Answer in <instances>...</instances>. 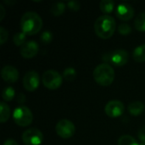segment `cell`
<instances>
[{"instance_id": "1", "label": "cell", "mask_w": 145, "mask_h": 145, "mask_svg": "<svg viewBox=\"0 0 145 145\" xmlns=\"http://www.w3.org/2000/svg\"><path fill=\"white\" fill-rule=\"evenodd\" d=\"M116 23L115 19L110 14L99 16L94 23V31L98 37L103 39L111 37L116 31Z\"/></svg>"}, {"instance_id": "2", "label": "cell", "mask_w": 145, "mask_h": 145, "mask_svg": "<svg viewBox=\"0 0 145 145\" xmlns=\"http://www.w3.org/2000/svg\"><path fill=\"white\" fill-rule=\"evenodd\" d=\"M42 26V20L38 14L33 11L25 13L20 20L21 31L26 35H34L40 31Z\"/></svg>"}, {"instance_id": "3", "label": "cell", "mask_w": 145, "mask_h": 145, "mask_svg": "<svg viewBox=\"0 0 145 145\" xmlns=\"http://www.w3.org/2000/svg\"><path fill=\"white\" fill-rule=\"evenodd\" d=\"M93 79L95 82L103 86H110L115 80V71L114 69L107 63L99 65L93 71Z\"/></svg>"}, {"instance_id": "4", "label": "cell", "mask_w": 145, "mask_h": 145, "mask_svg": "<svg viewBox=\"0 0 145 145\" xmlns=\"http://www.w3.org/2000/svg\"><path fill=\"white\" fill-rule=\"evenodd\" d=\"M102 59L105 62L112 64L116 66H123L128 62L129 54L125 49H116L104 54Z\"/></svg>"}, {"instance_id": "5", "label": "cell", "mask_w": 145, "mask_h": 145, "mask_svg": "<svg viewBox=\"0 0 145 145\" xmlns=\"http://www.w3.org/2000/svg\"><path fill=\"white\" fill-rule=\"evenodd\" d=\"M42 82L44 87L48 89L55 90L62 85L63 76L54 70H48L43 73Z\"/></svg>"}, {"instance_id": "6", "label": "cell", "mask_w": 145, "mask_h": 145, "mask_svg": "<svg viewBox=\"0 0 145 145\" xmlns=\"http://www.w3.org/2000/svg\"><path fill=\"white\" fill-rule=\"evenodd\" d=\"M14 122L20 127H27L33 121V115L31 110L25 106L17 107L13 113Z\"/></svg>"}, {"instance_id": "7", "label": "cell", "mask_w": 145, "mask_h": 145, "mask_svg": "<svg viewBox=\"0 0 145 145\" xmlns=\"http://www.w3.org/2000/svg\"><path fill=\"white\" fill-rule=\"evenodd\" d=\"M57 134L62 138H70L76 133V127L70 120L63 119L58 121L55 127Z\"/></svg>"}, {"instance_id": "8", "label": "cell", "mask_w": 145, "mask_h": 145, "mask_svg": "<svg viewBox=\"0 0 145 145\" xmlns=\"http://www.w3.org/2000/svg\"><path fill=\"white\" fill-rule=\"evenodd\" d=\"M42 139V133L37 128L27 129L22 134V141L25 145H40Z\"/></svg>"}, {"instance_id": "9", "label": "cell", "mask_w": 145, "mask_h": 145, "mask_svg": "<svg viewBox=\"0 0 145 145\" xmlns=\"http://www.w3.org/2000/svg\"><path fill=\"white\" fill-rule=\"evenodd\" d=\"M40 84V76L35 71H30L23 77L24 88L29 92L35 91Z\"/></svg>"}, {"instance_id": "10", "label": "cell", "mask_w": 145, "mask_h": 145, "mask_svg": "<svg viewBox=\"0 0 145 145\" xmlns=\"http://www.w3.org/2000/svg\"><path fill=\"white\" fill-rule=\"evenodd\" d=\"M125 110L124 105L120 100H110L109 101L105 108L106 115L111 118H116L121 116Z\"/></svg>"}, {"instance_id": "11", "label": "cell", "mask_w": 145, "mask_h": 145, "mask_svg": "<svg viewBox=\"0 0 145 145\" xmlns=\"http://www.w3.org/2000/svg\"><path fill=\"white\" fill-rule=\"evenodd\" d=\"M116 14L120 20L127 21L133 17L134 8L129 3H119L117 7L116 8Z\"/></svg>"}, {"instance_id": "12", "label": "cell", "mask_w": 145, "mask_h": 145, "mask_svg": "<svg viewBox=\"0 0 145 145\" xmlns=\"http://www.w3.org/2000/svg\"><path fill=\"white\" fill-rule=\"evenodd\" d=\"M38 50H39V46L37 42L31 40V41H26V42L20 47V53L22 57L25 59H31L37 54Z\"/></svg>"}, {"instance_id": "13", "label": "cell", "mask_w": 145, "mask_h": 145, "mask_svg": "<svg viewBox=\"0 0 145 145\" xmlns=\"http://www.w3.org/2000/svg\"><path fill=\"white\" fill-rule=\"evenodd\" d=\"M1 76L4 82L8 83H14L19 79V71L14 66L5 65L1 70Z\"/></svg>"}, {"instance_id": "14", "label": "cell", "mask_w": 145, "mask_h": 145, "mask_svg": "<svg viewBox=\"0 0 145 145\" xmlns=\"http://www.w3.org/2000/svg\"><path fill=\"white\" fill-rule=\"evenodd\" d=\"M144 104L141 101H134L129 104L128 111L133 116H138L144 111Z\"/></svg>"}, {"instance_id": "15", "label": "cell", "mask_w": 145, "mask_h": 145, "mask_svg": "<svg viewBox=\"0 0 145 145\" xmlns=\"http://www.w3.org/2000/svg\"><path fill=\"white\" fill-rule=\"evenodd\" d=\"M133 56L137 62H145V44L138 46L133 53Z\"/></svg>"}, {"instance_id": "16", "label": "cell", "mask_w": 145, "mask_h": 145, "mask_svg": "<svg viewBox=\"0 0 145 145\" xmlns=\"http://www.w3.org/2000/svg\"><path fill=\"white\" fill-rule=\"evenodd\" d=\"M10 116V108L5 102L0 103V121L1 123L6 122Z\"/></svg>"}, {"instance_id": "17", "label": "cell", "mask_w": 145, "mask_h": 145, "mask_svg": "<svg viewBox=\"0 0 145 145\" xmlns=\"http://www.w3.org/2000/svg\"><path fill=\"white\" fill-rule=\"evenodd\" d=\"M99 8L104 14H109L115 8V2L112 0H102L99 3Z\"/></svg>"}, {"instance_id": "18", "label": "cell", "mask_w": 145, "mask_h": 145, "mask_svg": "<svg viewBox=\"0 0 145 145\" xmlns=\"http://www.w3.org/2000/svg\"><path fill=\"white\" fill-rule=\"evenodd\" d=\"M65 8H66V5L65 3L63 2H58V3H55L52 5L51 7V14L54 16H59L61 14H63V13L65 12Z\"/></svg>"}, {"instance_id": "19", "label": "cell", "mask_w": 145, "mask_h": 145, "mask_svg": "<svg viewBox=\"0 0 145 145\" xmlns=\"http://www.w3.org/2000/svg\"><path fill=\"white\" fill-rule=\"evenodd\" d=\"M134 26L139 31H145V11L137 15L134 21Z\"/></svg>"}, {"instance_id": "20", "label": "cell", "mask_w": 145, "mask_h": 145, "mask_svg": "<svg viewBox=\"0 0 145 145\" xmlns=\"http://www.w3.org/2000/svg\"><path fill=\"white\" fill-rule=\"evenodd\" d=\"M14 95H15V91L12 87H7L2 92V98L6 102L13 100Z\"/></svg>"}, {"instance_id": "21", "label": "cell", "mask_w": 145, "mask_h": 145, "mask_svg": "<svg viewBox=\"0 0 145 145\" xmlns=\"http://www.w3.org/2000/svg\"><path fill=\"white\" fill-rule=\"evenodd\" d=\"M26 34H25L23 31L16 32L13 37V42L16 46H22L24 43L26 42Z\"/></svg>"}, {"instance_id": "22", "label": "cell", "mask_w": 145, "mask_h": 145, "mask_svg": "<svg viewBox=\"0 0 145 145\" xmlns=\"http://www.w3.org/2000/svg\"><path fill=\"white\" fill-rule=\"evenodd\" d=\"M118 145H139L136 139L130 135H123L118 140Z\"/></svg>"}, {"instance_id": "23", "label": "cell", "mask_w": 145, "mask_h": 145, "mask_svg": "<svg viewBox=\"0 0 145 145\" xmlns=\"http://www.w3.org/2000/svg\"><path fill=\"white\" fill-rule=\"evenodd\" d=\"M76 76V71L73 67H67L63 71V77L68 82L74 81Z\"/></svg>"}, {"instance_id": "24", "label": "cell", "mask_w": 145, "mask_h": 145, "mask_svg": "<svg viewBox=\"0 0 145 145\" xmlns=\"http://www.w3.org/2000/svg\"><path fill=\"white\" fill-rule=\"evenodd\" d=\"M53 38H54V36H53V33L50 31H45L40 36V40L44 44L50 43L52 42Z\"/></svg>"}, {"instance_id": "25", "label": "cell", "mask_w": 145, "mask_h": 145, "mask_svg": "<svg viewBox=\"0 0 145 145\" xmlns=\"http://www.w3.org/2000/svg\"><path fill=\"white\" fill-rule=\"evenodd\" d=\"M118 31L121 35H123V36H127V35H129L131 32H132V28L129 25L126 24V23H123V24H121L118 27Z\"/></svg>"}, {"instance_id": "26", "label": "cell", "mask_w": 145, "mask_h": 145, "mask_svg": "<svg viewBox=\"0 0 145 145\" xmlns=\"http://www.w3.org/2000/svg\"><path fill=\"white\" fill-rule=\"evenodd\" d=\"M8 37V31L3 26H0V44L3 45L6 42Z\"/></svg>"}, {"instance_id": "27", "label": "cell", "mask_w": 145, "mask_h": 145, "mask_svg": "<svg viewBox=\"0 0 145 145\" xmlns=\"http://www.w3.org/2000/svg\"><path fill=\"white\" fill-rule=\"evenodd\" d=\"M67 6L72 11H77L81 8V3L78 1L73 0V1H69L68 3H67Z\"/></svg>"}, {"instance_id": "28", "label": "cell", "mask_w": 145, "mask_h": 145, "mask_svg": "<svg viewBox=\"0 0 145 145\" xmlns=\"http://www.w3.org/2000/svg\"><path fill=\"white\" fill-rule=\"evenodd\" d=\"M138 137L141 142H145V126L142 127L138 133Z\"/></svg>"}, {"instance_id": "29", "label": "cell", "mask_w": 145, "mask_h": 145, "mask_svg": "<svg viewBox=\"0 0 145 145\" xmlns=\"http://www.w3.org/2000/svg\"><path fill=\"white\" fill-rule=\"evenodd\" d=\"M3 145H19L17 144V142L14 139H7L4 141Z\"/></svg>"}, {"instance_id": "30", "label": "cell", "mask_w": 145, "mask_h": 145, "mask_svg": "<svg viewBox=\"0 0 145 145\" xmlns=\"http://www.w3.org/2000/svg\"><path fill=\"white\" fill-rule=\"evenodd\" d=\"M4 16H5V9L3 5H0V21L3 20Z\"/></svg>"}, {"instance_id": "31", "label": "cell", "mask_w": 145, "mask_h": 145, "mask_svg": "<svg viewBox=\"0 0 145 145\" xmlns=\"http://www.w3.org/2000/svg\"><path fill=\"white\" fill-rule=\"evenodd\" d=\"M25 95L24 94H20L19 95V97H18V102L20 103V104H23V103H25Z\"/></svg>"}, {"instance_id": "32", "label": "cell", "mask_w": 145, "mask_h": 145, "mask_svg": "<svg viewBox=\"0 0 145 145\" xmlns=\"http://www.w3.org/2000/svg\"><path fill=\"white\" fill-rule=\"evenodd\" d=\"M139 145H145V142H142V143H141Z\"/></svg>"}]
</instances>
